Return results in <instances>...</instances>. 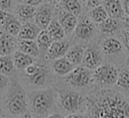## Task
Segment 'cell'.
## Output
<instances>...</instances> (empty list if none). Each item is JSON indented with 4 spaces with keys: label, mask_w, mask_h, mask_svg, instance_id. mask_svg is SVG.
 Wrapping results in <instances>:
<instances>
[{
    "label": "cell",
    "mask_w": 129,
    "mask_h": 118,
    "mask_svg": "<svg viewBox=\"0 0 129 118\" xmlns=\"http://www.w3.org/2000/svg\"><path fill=\"white\" fill-rule=\"evenodd\" d=\"M88 118H129V101L118 91L101 89L88 95Z\"/></svg>",
    "instance_id": "6da1fadb"
},
{
    "label": "cell",
    "mask_w": 129,
    "mask_h": 118,
    "mask_svg": "<svg viewBox=\"0 0 129 118\" xmlns=\"http://www.w3.org/2000/svg\"><path fill=\"white\" fill-rule=\"evenodd\" d=\"M57 103V92L53 88L35 90L28 94V106L35 118H46L54 112Z\"/></svg>",
    "instance_id": "7a4b0ae2"
},
{
    "label": "cell",
    "mask_w": 129,
    "mask_h": 118,
    "mask_svg": "<svg viewBox=\"0 0 129 118\" xmlns=\"http://www.w3.org/2000/svg\"><path fill=\"white\" fill-rule=\"evenodd\" d=\"M6 109L10 115L21 116L28 110L27 94L18 81L9 82L8 92L6 94Z\"/></svg>",
    "instance_id": "3957f363"
},
{
    "label": "cell",
    "mask_w": 129,
    "mask_h": 118,
    "mask_svg": "<svg viewBox=\"0 0 129 118\" xmlns=\"http://www.w3.org/2000/svg\"><path fill=\"white\" fill-rule=\"evenodd\" d=\"M57 92L58 107L68 113L79 112L85 105L86 99L82 94L73 90H60Z\"/></svg>",
    "instance_id": "277c9868"
},
{
    "label": "cell",
    "mask_w": 129,
    "mask_h": 118,
    "mask_svg": "<svg viewBox=\"0 0 129 118\" xmlns=\"http://www.w3.org/2000/svg\"><path fill=\"white\" fill-rule=\"evenodd\" d=\"M118 69L113 64H101L92 72L93 83L100 87H110L116 84Z\"/></svg>",
    "instance_id": "5b68a950"
},
{
    "label": "cell",
    "mask_w": 129,
    "mask_h": 118,
    "mask_svg": "<svg viewBox=\"0 0 129 118\" xmlns=\"http://www.w3.org/2000/svg\"><path fill=\"white\" fill-rule=\"evenodd\" d=\"M25 80L34 87H42L46 84L49 78V69L47 66L40 63H32L24 69Z\"/></svg>",
    "instance_id": "8992f818"
},
{
    "label": "cell",
    "mask_w": 129,
    "mask_h": 118,
    "mask_svg": "<svg viewBox=\"0 0 129 118\" xmlns=\"http://www.w3.org/2000/svg\"><path fill=\"white\" fill-rule=\"evenodd\" d=\"M66 82L73 88H87L93 83L92 71L83 66H78L66 76Z\"/></svg>",
    "instance_id": "52a82bcc"
},
{
    "label": "cell",
    "mask_w": 129,
    "mask_h": 118,
    "mask_svg": "<svg viewBox=\"0 0 129 118\" xmlns=\"http://www.w3.org/2000/svg\"><path fill=\"white\" fill-rule=\"evenodd\" d=\"M96 23L86 15H82L78 18L74 33L77 39L82 41H89L96 35Z\"/></svg>",
    "instance_id": "ba28073f"
},
{
    "label": "cell",
    "mask_w": 129,
    "mask_h": 118,
    "mask_svg": "<svg viewBox=\"0 0 129 118\" xmlns=\"http://www.w3.org/2000/svg\"><path fill=\"white\" fill-rule=\"evenodd\" d=\"M53 6L50 3H41L35 9V14L33 17L34 23L40 28L45 29L51 19L53 18Z\"/></svg>",
    "instance_id": "9c48e42d"
},
{
    "label": "cell",
    "mask_w": 129,
    "mask_h": 118,
    "mask_svg": "<svg viewBox=\"0 0 129 118\" xmlns=\"http://www.w3.org/2000/svg\"><path fill=\"white\" fill-rule=\"evenodd\" d=\"M101 64H103V56L101 50L93 45H89L85 47L83 62H82L83 67L93 71Z\"/></svg>",
    "instance_id": "30bf717a"
},
{
    "label": "cell",
    "mask_w": 129,
    "mask_h": 118,
    "mask_svg": "<svg viewBox=\"0 0 129 118\" xmlns=\"http://www.w3.org/2000/svg\"><path fill=\"white\" fill-rule=\"evenodd\" d=\"M70 46H71V43L69 40H66V39L52 40V42L50 43L49 47L45 52V56L47 60H50V61L64 56Z\"/></svg>",
    "instance_id": "8fae6325"
},
{
    "label": "cell",
    "mask_w": 129,
    "mask_h": 118,
    "mask_svg": "<svg viewBox=\"0 0 129 118\" xmlns=\"http://www.w3.org/2000/svg\"><path fill=\"white\" fill-rule=\"evenodd\" d=\"M123 51V46L121 44V41L113 36H109L107 38H104L101 43V52L105 55L115 56L121 54Z\"/></svg>",
    "instance_id": "7c38bea8"
},
{
    "label": "cell",
    "mask_w": 129,
    "mask_h": 118,
    "mask_svg": "<svg viewBox=\"0 0 129 118\" xmlns=\"http://www.w3.org/2000/svg\"><path fill=\"white\" fill-rule=\"evenodd\" d=\"M57 21L63 28L66 35H71L75 30L78 17L64 9H60L57 14Z\"/></svg>",
    "instance_id": "4fadbf2b"
},
{
    "label": "cell",
    "mask_w": 129,
    "mask_h": 118,
    "mask_svg": "<svg viewBox=\"0 0 129 118\" xmlns=\"http://www.w3.org/2000/svg\"><path fill=\"white\" fill-rule=\"evenodd\" d=\"M35 7L30 6L27 4L19 3L14 8V16H16L21 23L28 22L33 20L34 14H35Z\"/></svg>",
    "instance_id": "5bb4252c"
},
{
    "label": "cell",
    "mask_w": 129,
    "mask_h": 118,
    "mask_svg": "<svg viewBox=\"0 0 129 118\" xmlns=\"http://www.w3.org/2000/svg\"><path fill=\"white\" fill-rule=\"evenodd\" d=\"M17 41L14 36L8 34L7 32L0 31V55L11 54L16 48Z\"/></svg>",
    "instance_id": "9a60e30c"
},
{
    "label": "cell",
    "mask_w": 129,
    "mask_h": 118,
    "mask_svg": "<svg viewBox=\"0 0 129 118\" xmlns=\"http://www.w3.org/2000/svg\"><path fill=\"white\" fill-rule=\"evenodd\" d=\"M102 3L109 17L120 20L125 17L120 0H103Z\"/></svg>",
    "instance_id": "2e32d148"
},
{
    "label": "cell",
    "mask_w": 129,
    "mask_h": 118,
    "mask_svg": "<svg viewBox=\"0 0 129 118\" xmlns=\"http://www.w3.org/2000/svg\"><path fill=\"white\" fill-rule=\"evenodd\" d=\"M76 68V66H74L73 64H71L64 56L55 58L52 61L51 63V69L53 71V73L59 77H64L67 76L69 73H71L74 69Z\"/></svg>",
    "instance_id": "e0dca14e"
},
{
    "label": "cell",
    "mask_w": 129,
    "mask_h": 118,
    "mask_svg": "<svg viewBox=\"0 0 129 118\" xmlns=\"http://www.w3.org/2000/svg\"><path fill=\"white\" fill-rule=\"evenodd\" d=\"M40 30L41 29L34 22H31V21L24 22V23L21 24V27H20V30H19L17 36H18L19 39L34 40Z\"/></svg>",
    "instance_id": "ac0fdd59"
},
{
    "label": "cell",
    "mask_w": 129,
    "mask_h": 118,
    "mask_svg": "<svg viewBox=\"0 0 129 118\" xmlns=\"http://www.w3.org/2000/svg\"><path fill=\"white\" fill-rule=\"evenodd\" d=\"M121 27L120 19H115L112 17H107L103 22L99 24V31L104 35L112 36Z\"/></svg>",
    "instance_id": "d6986e66"
},
{
    "label": "cell",
    "mask_w": 129,
    "mask_h": 118,
    "mask_svg": "<svg viewBox=\"0 0 129 118\" xmlns=\"http://www.w3.org/2000/svg\"><path fill=\"white\" fill-rule=\"evenodd\" d=\"M84 50L85 47L81 44H74L71 45L70 48L68 49L64 57L74 66L78 67L82 65L83 62V56H84Z\"/></svg>",
    "instance_id": "ffe728a7"
},
{
    "label": "cell",
    "mask_w": 129,
    "mask_h": 118,
    "mask_svg": "<svg viewBox=\"0 0 129 118\" xmlns=\"http://www.w3.org/2000/svg\"><path fill=\"white\" fill-rule=\"evenodd\" d=\"M17 48L18 50L33 56V57H38L40 55L39 48L37 46V43L35 40H30V39H19L17 41Z\"/></svg>",
    "instance_id": "44dd1931"
},
{
    "label": "cell",
    "mask_w": 129,
    "mask_h": 118,
    "mask_svg": "<svg viewBox=\"0 0 129 118\" xmlns=\"http://www.w3.org/2000/svg\"><path fill=\"white\" fill-rule=\"evenodd\" d=\"M12 61H13V65L16 69L18 70H24L26 67H28L29 65H31L32 63L35 62L33 56H30L20 50H14L12 52Z\"/></svg>",
    "instance_id": "7402d4cb"
},
{
    "label": "cell",
    "mask_w": 129,
    "mask_h": 118,
    "mask_svg": "<svg viewBox=\"0 0 129 118\" xmlns=\"http://www.w3.org/2000/svg\"><path fill=\"white\" fill-rule=\"evenodd\" d=\"M45 29L48 32V34L52 40H60L66 37L64 30L61 27V25L59 24V22L57 21V19L52 18Z\"/></svg>",
    "instance_id": "603a6c76"
},
{
    "label": "cell",
    "mask_w": 129,
    "mask_h": 118,
    "mask_svg": "<svg viewBox=\"0 0 129 118\" xmlns=\"http://www.w3.org/2000/svg\"><path fill=\"white\" fill-rule=\"evenodd\" d=\"M36 43H37V46L39 48V51H40V54L41 53H45L47 48L49 47L50 43L52 42V39L51 37L49 36L48 32L46 31V29H41L39 31V33L37 34L36 38Z\"/></svg>",
    "instance_id": "cb8c5ba5"
},
{
    "label": "cell",
    "mask_w": 129,
    "mask_h": 118,
    "mask_svg": "<svg viewBox=\"0 0 129 118\" xmlns=\"http://www.w3.org/2000/svg\"><path fill=\"white\" fill-rule=\"evenodd\" d=\"M21 24L22 23L19 21V19L16 16L11 14V16L8 18V20L5 22V24L2 27H3L4 31L7 32L8 34H10L12 36H17V34L20 30Z\"/></svg>",
    "instance_id": "d4e9b609"
},
{
    "label": "cell",
    "mask_w": 129,
    "mask_h": 118,
    "mask_svg": "<svg viewBox=\"0 0 129 118\" xmlns=\"http://www.w3.org/2000/svg\"><path fill=\"white\" fill-rule=\"evenodd\" d=\"M14 65L12 61V56L10 54L0 55V74L2 75H11L14 72Z\"/></svg>",
    "instance_id": "484cf974"
},
{
    "label": "cell",
    "mask_w": 129,
    "mask_h": 118,
    "mask_svg": "<svg viewBox=\"0 0 129 118\" xmlns=\"http://www.w3.org/2000/svg\"><path fill=\"white\" fill-rule=\"evenodd\" d=\"M62 4V9L71 12L75 16H79L82 13L83 6L80 0H60Z\"/></svg>",
    "instance_id": "4316f807"
},
{
    "label": "cell",
    "mask_w": 129,
    "mask_h": 118,
    "mask_svg": "<svg viewBox=\"0 0 129 118\" xmlns=\"http://www.w3.org/2000/svg\"><path fill=\"white\" fill-rule=\"evenodd\" d=\"M107 17H108V14H107V12H106V10L102 4L90 9V18L92 19V21L94 23L100 24Z\"/></svg>",
    "instance_id": "83f0119b"
},
{
    "label": "cell",
    "mask_w": 129,
    "mask_h": 118,
    "mask_svg": "<svg viewBox=\"0 0 129 118\" xmlns=\"http://www.w3.org/2000/svg\"><path fill=\"white\" fill-rule=\"evenodd\" d=\"M116 85L123 90L129 91V69L123 68L118 71Z\"/></svg>",
    "instance_id": "f1b7e54d"
},
{
    "label": "cell",
    "mask_w": 129,
    "mask_h": 118,
    "mask_svg": "<svg viewBox=\"0 0 129 118\" xmlns=\"http://www.w3.org/2000/svg\"><path fill=\"white\" fill-rule=\"evenodd\" d=\"M119 38H120L119 40L121 41L122 46L129 52V31L126 29L121 30L119 34Z\"/></svg>",
    "instance_id": "f546056e"
},
{
    "label": "cell",
    "mask_w": 129,
    "mask_h": 118,
    "mask_svg": "<svg viewBox=\"0 0 129 118\" xmlns=\"http://www.w3.org/2000/svg\"><path fill=\"white\" fill-rule=\"evenodd\" d=\"M13 6V0H0V9L8 11Z\"/></svg>",
    "instance_id": "4dcf8cb0"
},
{
    "label": "cell",
    "mask_w": 129,
    "mask_h": 118,
    "mask_svg": "<svg viewBox=\"0 0 129 118\" xmlns=\"http://www.w3.org/2000/svg\"><path fill=\"white\" fill-rule=\"evenodd\" d=\"M11 16V13H9L8 11H5V10H2L0 9V26L2 27L5 22L8 20V18Z\"/></svg>",
    "instance_id": "1f68e13d"
},
{
    "label": "cell",
    "mask_w": 129,
    "mask_h": 118,
    "mask_svg": "<svg viewBox=\"0 0 129 118\" xmlns=\"http://www.w3.org/2000/svg\"><path fill=\"white\" fill-rule=\"evenodd\" d=\"M9 82L10 81L7 78V76L0 74V91H2L4 89H7L8 86H9Z\"/></svg>",
    "instance_id": "d6a6232c"
},
{
    "label": "cell",
    "mask_w": 129,
    "mask_h": 118,
    "mask_svg": "<svg viewBox=\"0 0 129 118\" xmlns=\"http://www.w3.org/2000/svg\"><path fill=\"white\" fill-rule=\"evenodd\" d=\"M103 2V0H87L86 2V7L88 9H92L98 5H101Z\"/></svg>",
    "instance_id": "836d02e7"
},
{
    "label": "cell",
    "mask_w": 129,
    "mask_h": 118,
    "mask_svg": "<svg viewBox=\"0 0 129 118\" xmlns=\"http://www.w3.org/2000/svg\"><path fill=\"white\" fill-rule=\"evenodd\" d=\"M43 0H20L21 3L23 4H27V5H30V6H34V7H37L38 5H40L42 3Z\"/></svg>",
    "instance_id": "e575fe53"
},
{
    "label": "cell",
    "mask_w": 129,
    "mask_h": 118,
    "mask_svg": "<svg viewBox=\"0 0 129 118\" xmlns=\"http://www.w3.org/2000/svg\"><path fill=\"white\" fill-rule=\"evenodd\" d=\"M124 16H129V0H122L121 2Z\"/></svg>",
    "instance_id": "d590c367"
},
{
    "label": "cell",
    "mask_w": 129,
    "mask_h": 118,
    "mask_svg": "<svg viewBox=\"0 0 129 118\" xmlns=\"http://www.w3.org/2000/svg\"><path fill=\"white\" fill-rule=\"evenodd\" d=\"M64 118H88L86 115L81 114V113H70L69 115H67Z\"/></svg>",
    "instance_id": "8d00e7d4"
},
{
    "label": "cell",
    "mask_w": 129,
    "mask_h": 118,
    "mask_svg": "<svg viewBox=\"0 0 129 118\" xmlns=\"http://www.w3.org/2000/svg\"><path fill=\"white\" fill-rule=\"evenodd\" d=\"M46 118H64V116L60 113H56V112H52L50 113Z\"/></svg>",
    "instance_id": "74e56055"
},
{
    "label": "cell",
    "mask_w": 129,
    "mask_h": 118,
    "mask_svg": "<svg viewBox=\"0 0 129 118\" xmlns=\"http://www.w3.org/2000/svg\"><path fill=\"white\" fill-rule=\"evenodd\" d=\"M122 20H123V26H124V29H126V30L129 31V16H125Z\"/></svg>",
    "instance_id": "f35d334b"
},
{
    "label": "cell",
    "mask_w": 129,
    "mask_h": 118,
    "mask_svg": "<svg viewBox=\"0 0 129 118\" xmlns=\"http://www.w3.org/2000/svg\"><path fill=\"white\" fill-rule=\"evenodd\" d=\"M20 118H35V117H33V116L31 115V113H28V112H26V113L22 114V115L20 116Z\"/></svg>",
    "instance_id": "ab89813d"
},
{
    "label": "cell",
    "mask_w": 129,
    "mask_h": 118,
    "mask_svg": "<svg viewBox=\"0 0 129 118\" xmlns=\"http://www.w3.org/2000/svg\"><path fill=\"white\" fill-rule=\"evenodd\" d=\"M125 68L129 69V54L126 56V60H125Z\"/></svg>",
    "instance_id": "60d3db41"
},
{
    "label": "cell",
    "mask_w": 129,
    "mask_h": 118,
    "mask_svg": "<svg viewBox=\"0 0 129 118\" xmlns=\"http://www.w3.org/2000/svg\"><path fill=\"white\" fill-rule=\"evenodd\" d=\"M47 1V3H50V4H52V5H54V4H56V3H58L60 0H46Z\"/></svg>",
    "instance_id": "b9f144b4"
},
{
    "label": "cell",
    "mask_w": 129,
    "mask_h": 118,
    "mask_svg": "<svg viewBox=\"0 0 129 118\" xmlns=\"http://www.w3.org/2000/svg\"><path fill=\"white\" fill-rule=\"evenodd\" d=\"M0 118H10V117L4 113H0Z\"/></svg>",
    "instance_id": "7bdbcfd3"
},
{
    "label": "cell",
    "mask_w": 129,
    "mask_h": 118,
    "mask_svg": "<svg viewBox=\"0 0 129 118\" xmlns=\"http://www.w3.org/2000/svg\"><path fill=\"white\" fill-rule=\"evenodd\" d=\"M80 2H81V3H86L87 0H80Z\"/></svg>",
    "instance_id": "ee69618b"
},
{
    "label": "cell",
    "mask_w": 129,
    "mask_h": 118,
    "mask_svg": "<svg viewBox=\"0 0 129 118\" xmlns=\"http://www.w3.org/2000/svg\"><path fill=\"white\" fill-rule=\"evenodd\" d=\"M0 111H1V104H0Z\"/></svg>",
    "instance_id": "f6af8a7d"
}]
</instances>
